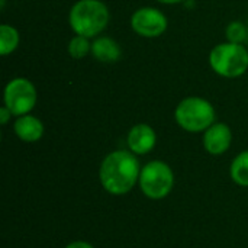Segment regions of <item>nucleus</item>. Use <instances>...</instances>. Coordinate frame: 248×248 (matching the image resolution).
I'll return each mask as SVG.
<instances>
[{"label":"nucleus","mask_w":248,"mask_h":248,"mask_svg":"<svg viewBox=\"0 0 248 248\" xmlns=\"http://www.w3.org/2000/svg\"><path fill=\"white\" fill-rule=\"evenodd\" d=\"M140 163L134 153L116 150L109 153L99 169V180L103 189L115 196L126 195L140 180Z\"/></svg>","instance_id":"1"},{"label":"nucleus","mask_w":248,"mask_h":248,"mask_svg":"<svg viewBox=\"0 0 248 248\" xmlns=\"http://www.w3.org/2000/svg\"><path fill=\"white\" fill-rule=\"evenodd\" d=\"M110 12L102 0H77L68 12V25L74 35L96 38L105 32Z\"/></svg>","instance_id":"2"},{"label":"nucleus","mask_w":248,"mask_h":248,"mask_svg":"<svg viewBox=\"0 0 248 248\" xmlns=\"http://www.w3.org/2000/svg\"><path fill=\"white\" fill-rule=\"evenodd\" d=\"M215 108L214 105L199 96H189L179 102L174 109V119L177 125L190 134L205 132L212 124H215Z\"/></svg>","instance_id":"3"},{"label":"nucleus","mask_w":248,"mask_h":248,"mask_svg":"<svg viewBox=\"0 0 248 248\" xmlns=\"http://www.w3.org/2000/svg\"><path fill=\"white\" fill-rule=\"evenodd\" d=\"M208 61L215 74L224 78H238L248 70V49L243 44L225 41L211 49Z\"/></svg>","instance_id":"4"},{"label":"nucleus","mask_w":248,"mask_h":248,"mask_svg":"<svg viewBox=\"0 0 248 248\" xmlns=\"http://www.w3.org/2000/svg\"><path fill=\"white\" fill-rule=\"evenodd\" d=\"M138 183L141 192L147 198L158 201L169 196L173 190L174 173L167 163L161 160H153L141 169Z\"/></svg>","instance_id":"5"},{"label":"nucleus","mask_w":248,"mask_h":248,"mask_svg":"<svg viewBox=\"0 0 248 248\" xmlns=\"http://www.w3.org/2000/svg\"><path fill=\"white\" fill-rule=\"evenodd\" d=\"M38 102L35 84L26 77H15L9 80L3 90V105L13 116H23L33 110Z\"/></svg>","instance_id":"6"},{"label":"nucleus","mask_w":248,"mask_h":248,"mask_svg":"<svg viewBox=\"0 0 248 248\" xmlns=\"http://www.w3.org/2000/svg\"><path fill=\"white\" fill-rule=\"evenodd\" d=\"M131 28L137 35L153 39L161 36L167 31L169 19L160 9L144 6L131 15Z\"/></svg>","instance_id":"7"},{"label":"nucleus","mask_w":248,"mask_h":248,"mask_svg":"<svg viewBox=\"0 0 248 248\" xmlns=\"http://www.w3.org/2000/svg\"><path fill=\"white\" fill-rule=\"evenodd\" d=\"M203 148L211 155H221L227 153L232 144V131L224 122L212 124L203 132Z\"/></svg>","instance_id":"8"},{"label":"nucleus","mask_w":248,"mask_h":248,"mask_svg":"<svg viewBox=\"0 0 248 248\" xmlns=\"http://www.w3.org/2000/svg\"><path fill=\"white\" fill-rule=\"evenodd\" d=\"M126 144L129 151L135 155H145L154 150L157 144V134L151 125L137 124L129 129Z\"/></svg>","instance_id":"9"},{"label":"nucleus","mask_w":248,"mask_h":248,"mask_svg":"<svg viewBox=\"0 0 248 248\" xmlns=\"http://www.w3.org/2000/svg\"><path fill=\"white\" fill-rule=\"evenodd\" d=\"M90 55L99 62L112 64L122 58V48L116 39L106 35H99L92 41Z\"/></svg>","instance_id":"10"},{"label":"nucleus","mask_w":248,"mask_h":248,"mask_svg":"<svg viewBox=\"0 0 248 248\" xmlns=\"http://www.w3.org/2000/svg\"><path fill=\"white\" fill-rule=\"evenodd\" d=\"M13 131L16 137L23 142H36L44 137L45 126L39 118L28 113L16 118L13 124Z\"/></svg>","instance_id":"11"},{"label":"nucleus","mask_w":248,"mask_h":248,"mask_svg":"<svg viewBox=\"0 0 248 248\" xmlns=\"http://www.w3.org/2000/svg\"><path fill=\"white\" fill-rule=\"evenodd\" d=\"M20 44V35L17 29L9 23L0 26V55L7 57L13 54Z\"/></svg>","instance_id":"12"},{"label":"nucleus","mask_w":248,"mask_h":248,"mask_svg":"<svg viewBox=\"0 0 248 248\" xmlns=\"http://www.w3.org/2000/svg\"><path fill=\"white\" fill-rule=\"evenodd\" d=\"M230 176L238 186L248 187V150L240 153L231 163Z\"/></svg>","instance_id":"13"},{"label":"nucleus","mask_w":248,"mask_h":248,"mask_svg":"<svg viewBox=\"0 0 248 248\" xmlns=\"http://www.w3.org/2000/svg\"><path fill=\"white\" fill-rule=\"evenodd\" d=\"M67 52L74 60H83L89 54H92V41L90 38L74 35L67 44Z\"/></svg>","instance_id":"14"},{"label":"nucleus","mask_w":248,"mask_h":248,"mask_svg":"<svg viewBox=\"0 0 248 248\" xmlns=\"http://www.w3.org/2000/svg\"><path fill=\"white\" fill-rule=\"evenodd\" d=\"M225 38L228 42L234 44H244V41L248 39L247 23L241 20H232L225 28Z\"/></svg>","instance_id":"15"},{"label":"nucleus","mask_w":248,"mask_h":248,"mask_svg":"<svg viewBox=\"0 0 248 248\" xmlns=\"http://www.w3.org/2000/svg\"><path fill=\"white\" fill-rule=\"evenodd\" d=\"M12 116H13V113L3 105V106L0 108V124H1V125L9 124V121L12 119Z\"/></svg>","instance_id":"16"},{"label":"nucleus","mask_w":248,"mask_h":248,"mask_svg":"<svg viewBox=\"0 0 248 248\" xmlns=\"http://www.w3.org/2000/svg\"><path fill=\"white\" fill-rule=\"evenodd\" d=\"M65 248H94L92 244L86 243V241H74L70 243L68 246H65Z\"/></svg>","instance_id":"17"},{"label":"nucleus","mask_w":248,"mask_h":248,"mask_svg":"<svg viewBox=\"0 0 248 248\" xmlns=\"http://www.w3.org/2000/svg\"><path fill=\"white\" fill-rule=\"evenodd\" d=\"M161 4H167V6H171V4H179V3H183L185 0H155Z\"/></svg>","instance_id":"18"},{"label":"nucleus","mask_w":248,"mask_h":248,"mask_svg":"<svg viewBox=\"0 0 248 248\" xmlns=\"http://www.w3.org/2000/svg\"><path fill=\"white\" fill-rule=\"evenodd\" d=\"M247 29H248V23H247Z\"/></svg>","instance_id":"19"}]
</instances>
